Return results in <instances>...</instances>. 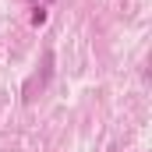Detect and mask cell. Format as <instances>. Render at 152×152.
Masks as SVG:
<instances>
[{
  "label": "cell",
  "instance_id": "obj_1",
  "mask_svg": "<svg viewBox=\"0 0 152 152\" xmlns=\"http://www.w3.org/2000/svg\"><path fill=\"white\" fill-rule=\"evenodd\" d=\"M110 152H117V149H110Z\"/></svg>",
  "mask_w": 152,
  "mask_h": 152
}]
</instances>
